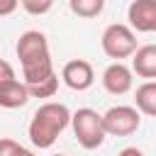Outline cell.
I'll return each instance as SVG.
<instances>
[{
	"label": "cell",
	"mask_w": 156,
	"mask_h": 156,
	"mask_svg": "<svg viewBox=\"0 0 156 156\" xmlns=\"http://www.w3.org/2000/svg\"><path fill=\"white\" fill-rule=\"evenodd\" d=\"M100 46H102L105 56H110L115 61H122V58H129L136 51V34L129 24L115 22V24L105 27V32L100 37Z\"/></svg>",
	"instance_id": "277c9868"
},
{
	"label": "cell",
	"mask_w": 156,
	"mask_h": 156,
	"mask_svg": "<svg viewBox=\"0 0 156 156\" xmlns=\"http://www.w3.org/2000/svg\"><path fill=\"white\" fill-rule=\"evenodd\" d=\"M127 20L134 32H156V0H132L127 7Z\"/></svg>",
	"instance_id": "52a82bcc"
},
{
	"label": "cell",
	"mask_w": 156,
	"mask_h": 156,
	"mask_svg": "<svg viewBox=\"0 0 156 156\" xmlns=\"http://www.w3.org/2000/svg\"><path fill=\"white\" fill-rule=\"evenodd\" d=\"M134 102H136L139 112H144L149 117H156V80L141 83L134 93Z\"/></svg>",
	"instance_id": "8fae6325"
},
{
	"label": "cell",
	"mask_w": 156,
	"mask_h": 156,
	"mask_svg": "<svg viewBox=\"0 0 156 156\" xmlns=\"http://www.w3.org/2000/svg\"><path fill=\"white\" fill-rule=\"evenodd\" d=\"M27 90H29V98H54L56 90H58V76L51 73L49 78H44L39 83L27 85Z\"/></svg>",
	"instance_id": "4fadbf2b"
},
{
	"label": "cell",
	"mask_w": 156,
	"mask_h": 156,
	"mask_svg": "<svg viewBox=\"0 0 156 156\" xmlns=\"http://www.w3.org/2000/svg\"><path fill=\"white\" fill-rule=\"evenodd\" d=\"M132 73L146 80L156 78V44L136 46V51L132 54Z\"/></svg>",
	"instance_id": "30bf717a"
},
{
	"label": "cell",
	"mask_w": 156,
	"mask_h": 156,
	"mask_svg": "<svg viewBox=\"0 0 156 156\" xmlns=\"http://www.w3.org/2000/svg\"><path fill=\"white\" fill-rule=\"evenodd\" d=\"M117 156H144V151L136 149V146H127V149H122Z\"/></svg>",
	"instance_id": "ac0fdd59"
},
{
	"label": "cell",
	"mask_w": 156,
	"mask_h": 156,
	"mask_svg": "<svg viewBox=\"0 0 156 156\" xmlns=\"http://www.w3.org/2000/svg\"><path fill=\"white\" fill-rule=\"evenodd\" d=\"M61 78H63V83L71 90L83 93V90H88L95 83V71H93V66L85 58H73V61H68L61 68Z\"/></svg>",
	"instance_id": "8992f818"
},
{
	"label": "cell",
	"mask_w": 156,
	"mask_h": 156,
	"mask_svg": "<svg viewBox=\"0 0 156 156\" xmlns=\"http://www.w3.org/2000/svg\"><path fill=\"white\" fill-rule=\"evenodd\" d=\"M27 100H29V90H27L24 80L10 78V80H2L0 83V107L17 110V107L27 105Z\"/></svg>",
	"instance_id": "9c48e42d"
},
{
	"label": "cell",
	"mask_w": 156,
	"mask_h": 156,
	"mask_svg": "<svg viewBox=\"0 0 156 156\" xmlns=\"http://www.w3.org/2000/svg\"><path fill=\"white\" fill-rule=\"evenodd\" d=\"M22 149V144L20 141H15V139H0V156H15L17 151Z\"/></svg>",
	"instance_id": "9a60e30c"
},
{
	"label": "cell",
	"mask_w": 156,
	"mask_h": 156,
	"mask_svg": "<svg viewBox=\"0 0 156 156\" xmlns=\"http://www.w3.org/2000/svg\"><path fill=\"white\" fill-rule=\"evenodd\" d=\"M17 58L22 63V76H24V85H34L44 78H49L54 71L51 63V51H49V41L46 34L39 29H27L24 34H20L17 39Z\"/></svg>",
	"instance_id": "6da1fadb"
},
{
	"label": "cell",
	"mask_w": 156,
	"mask_h": 156,
	"mask_svg": "<svg viewBox=\"0 0 156 156\" xmlns=\"http://www.w3.org/2000/svg\"><path fill=\"white\" fill-rule=\"evenodd\" d=\"M139 124H141V112L132 105H115L102 115L105 134L112 136H129L139 129Z\"/></svg>",
	"instance_id": "5b68a950"
},
{
	"label": "cell",
	"mask_w": 156,
	"mask_h": 156,
	"mask_svg": "<svg viewBox=\"0 0 156 156\" xmlns=\"http://www.w3.org/2000/svg\"><path fill=\"white\" fill-rule=\"evenodd\" d=\"M15 156H34V154H32V151H29V149H24V146H22V149H20V151H17V154H15Z\"/></svg>",
	"instance_id": "d6986e66"
},
{
	"label": "cell",
	"mask_w": 156,
	"mask_h": 156,
	"mask_svg": "<svg viewBox=\"0 0 156 156\" xmlns=\"http://www.w3.org/2000/svg\"><path fill=\"white\" fill-rule=\"evenodd\" d=\"M17 7H20V0H0V17L12 15Z\"/></svg>",
	"instance_id": "e0dca14e"
},
{
	"label": "cell",
	"mask_w": 156,
	"mask_h": 156,
	"mask_svg": "<svg viewBox=\"0 0 156 156\" xmlns=\"http://www.w3.org/2000/svg\"><path fill=\"white\" fill-rule=\"evenodd\" d=\"M51 156H66V154H51Z\"/></svg>",
	"instance_id": "ffe728a7"
},
{
	"label": "cell",
	"mask_w": 156,
	"mask_h": 156,
	"mask_svg": "<svg viewBox=\"0 0 156 156\" xmlns=\"http://www.w3.org/2000/svg\"><path fill=\"white\" fill-rule=\"evenodd\" d=\"M71 127H73V134L78 139V144L88 151L102 146L105 141V127H102V115H98L93 107H80L71 115Z\"/></svg>",
	"instance_id": "3957f363"
},
{
	"label": "cell",
	"mask_w": 156,
	"mask_h": 156,
	"mask_svg": "<svg viewBox=\"0 0 156 156\" xmlns=\"http://www.w3.org/2000/svg\"><path fill=\"white\" fill-rule=\"evenodd\" d=\"M71 124V110L63 102H44L29 122V141L37 149H51L58 134Z\"/></svg>",
	"instance_id": "7a4b0ae2"
},
{
	"label": "cell",
	"mask_w": 156,
	"mask_h": 156,
	"mask_svg": "<svg viewBox=\"0 0 156 156\" xmlns=\"http://www.w3.org/2000/svg\"><path fill=\"white\" fill-rule=\"evenodd\" d=\"M20 5H22V10H24L27 15L41 17V15H46V12L54 7V0H20Z\"/></svg>",
	"instance_id": "5bb4252c"
},
{
	"label": "cell",
	"mask_w": 156,
	"mask_h": 156,
	"mask_svg": "<svg viewBox=\"0 0 156 156\" xmlns=\"http://www.w3.org/2000/svg\"><path fill=\"white\" fill-rule=\"evenodd\" d=\"M68 7L73 15L83 20H93L105 10V0H68Z\"/></svg>",
	"instance_id": "7c38bea8"
},
{
	"label": "cell",
	"mask_w": 156,
	"mask_h": 156,
	"mask_svg": "<svg viewBox=\"0 0 156 156\" xmlns=\"http://www.w3.org/2000/svg\"><path fill=\"white\" fill-rule=\"evenodd\" d=\"M132 85H134V73L122 61H115L102 71V88L110 95H124L132 90Z\"/></svg>",
	"instance_id": "ba28073f"
},
{
	"label": "cell",
	"mask_w": 156,
	"mask_h": 156,
	"mask_svg": "<svg viewBox=\"0 0 156 156\" xmlns=\"http://www.w3.org/2000/svg\"><path fill=\"white\" fill-rule=\"evenodd\" d=\"M10 78H15V68H12L10 61L0 58V83H2V80H10Z\"/></svg>",
	"instance_id": "2e32d148"
}]
</instances>
